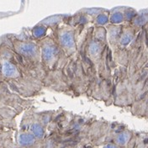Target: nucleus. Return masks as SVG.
I'll return each instance as SVG.
<instances>
[{"mask_svg": "<svg viewBox=\"0 0 148 148\" xmlns=\"http://www.w3.org/2000/svg\"><path fill=\"white\" fill-rule=\"evenodd\" d=\"M18 50H19L20 53H22L23 55L32 56L36 53V47L35 45H33L31 43H24L19 46Z\"/></svg>", "mask_w": 148, "mask_h": 148, "instance_id": "1", "label": "nucleus"}, {"mask_svg": "<svg viewBox=\"0 0 148 148\" xmlns=\"http://www.w3.org/2000/svg\"><path fill=\"white\" fill-rule=\"evenodd\" d=\"M61 43L65 47H68V48L73 47L74 45V39L73 34H71L69 32L63 33L61 36Z\"/></svg>", "mask_w": 148, "mask_h": 148, "instance_id": "2", "label": "nucleus"}, {"mask_svg": "<svg viewBox=\"0 0 148 148\" xmlns=\"http://www.w3.org/2000/svg\"><path fill=\"white\" fill-rule=\"evenodd\" d=\"M35 136L30 134H21L18 137V142L21 146H29L35 142Z\"/></svg>", "mask_w": 148, "mask_h": 148, "instance_id": "3", "label": "nucleus"}, {"mask_svg": "<svg viewBox=\"0 0 148 148\" xmlns=\"http://www.w3.org/2000/svg\"><path fill=\"white\" fill-rule=\"evenodd\" d=\"M56 54V49L53 46H46L42 50V56L46 61H51Z\"/></svg>", "mask_w": 148, "mask_h": 148, "instance_id": "4", "label": "nucleus"}, {"mask_svg": "<svg viewBox=\"0 0 148 148\" xmlns=\"http://www.w3.org/2000/svg\"><path fill=\"white\" fill-rule=\"evenodd\" d=\"M3 72L7 77H13L16 73V68L12 63L5 62L3 66Z\"/></svg>", "mask_w": 148, "mask_h": 148, "instance_id": "5", "label": "nucleus"}, {"mask_svg": "<svg viewBox=\"0 0 148 148\" xmlns=\"http://www.w3.org/2000/svg\"><path fill=\"white\" fill-rule=\"evenodd\" d=\"M31 131L33 133V135L37 137V138H42L44 136V130L42 128V126L39 124H33L31 125Z\"/></svg>", "mask_w": 148, "mask_h": 148, "instance_id": "6", "label": "nucleus"}, {"mask_svg": "<svg viewBox=\"0 0 148 148\" xmlns=\"http://www.w3.org/2000/svg\"><path fill=\"white\" fill-rule=\"evenodd\" d=\"M100 49H101V47H100V45L99 43L93 42L89 46V52L91 55L95 56L99 53Z\"/></svg>", "mask_w": 148, "mask_h": 148, "instance_id": "7", "label": "nucleus"}, {"mask_svg": "<svg viewBox=\"0 0 148 148\" xmlns=\"http://www.w3.org/2000/svg\"><path fill=\"white\" fill-rule=\"evenodd\" d=\"M46 28L43 27V26H37L33 30V34L34 36L37 38H40V37L43 36L45 34H46Z\"/></svg>", "mask_w": 148, "mask_h": 148, "instance_id": "8", "label": "nucleus"}, {"mask_svg": "<svg viewBox=\"0 0 148 148\" xmlns=\"http://www.w3.org/2000/svg\"><path fill=\"white\" fill-rule=\"evenodd\" d=\"M123 18H124L123 14L121 13H120V12H116V13L112 14L110 20L111 22H113L114 24H118V23H120V22L123 21Z\"/></svg>", "mask_w": 148, "mask_h": 148, "instance_id": "9", "label": "nucleus"}, {"mask_svg": "<svg viewBox=\"0 0 148 148\" xmlns=\"http://www.w3.org/2000/svg\"><path fill=\"white\" fill-rule=\"evenodd\" d=\"M127 135L126 134H120L117 137V143L120 145H125L127 141Z\"/></svg>", "mask_w": 148, "mask_h": 148, "instance_id": "10", "label": "nucleus"}, {"mask_svg": "<svg viewBox=\"0 0 148 148\" xmlns=\"http://www.w3.org/2000/svg\"><path fill=\"white\" fill-rule=\"evenodd\" d=\"M97 22L99 25H104L108 22V17L105 14H100L98 18H97Z\"/></svg>", "mask_w": 148, "mask_h": 148, "instance_id": "11", "label": "nucleus"}, {"mask_svg": "<svg viewBox=\"0 0 148 148\" xmlns=\"http://www.w3.org/2000/svg\"><path fill=\"white\" fill-rule=\"evenodd\" d=\"M130 40H131V36L129 35V34H125L121 38V44L127 45V44H129L130 42Z\"/></svg>", "mask_w": 148, "mask_h": 148, "instance_id": "12", "label": "nucleus"}, {"mask_svg": "<svg viewBox=\"0 0 148 148\" xmlns=\"http://www.w3.org/2000/svg\"><path fill=\"white\" fill-rule=\"evenodd\" d=\"M146 21H147V18H145L144 16H140V17H138V18L136 19V24L138 25H143Z\"/></svg>", "mask_w": 148, "mask_h": 148, "instance_id": "13", "label": "nucleus"}, {"mask_svg": "<svg viewBox=\"0 0 148 148\" xmlns=\"http://www.w3.org/2000/svg\"><path fill=\"white\" fill-rule=\"evenodd\" d=\"M135 15H136V14H135V12L132 11V10H128V11L125 13V17H126L127 19H129V20L133 18Z\"/></svg>", "mask_w": 148, "mask_h": 148, "instance_id": "14", "label": "nucleus"}, {"mask_svg": "<svg viewBox=\"0 0 148 148\" xmlns=\"http://www.w3.org/2000/svg\"><path fill=\"white\" fill-rule=\"evenodd\" d=\"M107 147H114V146H113V145H108Z\"/></svg>", "mask_w": 148, "mask_h": 148, "instance_id": "15", "label": "nucleus"}, {"mask_svg": "<svg viewBox=\"0 0 148 148\" xmlns=\"http://www.w3.org/2000/svg\"><path fill=\"white\" fill-rule=\"evenodd\" d=\"M0 73H1V66H0Z\"/></svg>", "mask_w": 148, "mask_h": 148, "instance_id": "16", "label": "nucleus"}]
</instances>
